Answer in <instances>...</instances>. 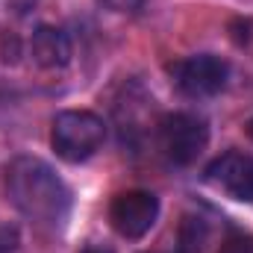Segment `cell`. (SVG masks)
<instances>
[{
	"label": "cell",
	"instance_id": "obj_1",
	"mask_svg": "<svg viewBox=\"0 0 253 253\" xmlns=\"http://www.w3.org/2000/svg\"><path fill=\"white\" fill-rule=\"evenodd\" d=\"M6 194L24 218L50 230L62 227L74 206L68 183L39 156H15L6 165Z\"/></svg>",
	"mask_w": 253,
	"mask_h": 253
},
{
	"label": "cell",
	"instance_id": "obj_2",
	"mask_svg": "<svg viewBox=\"0 0 253 253\" xmlns=\"http://www.w3.org/2000/svg\"><path fill=\"white\" fill-rule=\"evenodd\" d=\"M106 141V124L100 115L88 109H62L50 124V144L56 156L65 162H85L91 159Z\"/></svg>",
	"mask_w": 253,
	"mask_h": 253
},
{
	"label": "cell",
	"instance_id": "obj_3",
	"mask_svg": "<svg viewBox=\"0 0 253 253\" xmlns=\"http://www.w3.org/2000/svg\"><path fill=\"white\" fill-rule=\"evenodd\" d=\"M156 135H159V150L165 153V159L180 168L197 162V156L209 144V126L194 112H168L159 121Z\"/></svg>",
	"mask_w": 253,
	"mask_h": 253
},
{
	"label": "cell",
	"instance_id": "obj_4",
	"mask_svg": "<svg viewBox=\"0 0 253 253\" xmlns=\"http://www.w3.org/2000/svg\"><path fill=\"white\" fill-rule=\"evenodd\" d=\"M168 74L186 97H215L230 80V65L215 53H194L171 62Z\"/></svg>",
	"mask_w": 253,
	"mask_h": 253
},
{
	"label": "cell",
	"instance_id": "obj_5",
	"mask_svg": "<svg viewBox=\"0 0 253 253\" xmlns=\"http://www.w3.org/2000/svg\"><path fill=\"white\" fill-rule=\"evenodd\" d=\"M159 218V197L153 191H121L109 206V221L124 239H144Z\"/></svg>",
	"mask_w": 253,
	"mask_h": 253
},
{
	"label": "cell",
	"instance_id": "obj_6",
	"mask_svg": "<svg viewBox=\"0 0 253 253\" xmlns=\"http://www.w3.org/2000/svg\"><path fill=\"white\" fill-rule=\"evenodd\" d=\"M206 180L230 194L239 203H251L253 200V156L242 153V150H230L221 153L218 159L209 162L206 168Z\"/></svg>",
	"mask_w": 253,
	"mask_h": 253
},
{
	"label": "cell",
	"instance_id": "obj_7",
	"mask_svg": "<svg viewBox=\"0 0 253 253\" xmlns=\"http://www.w3.org/2000/svg\"><path fill=\"white\" fill-rule=\"evenodd\" d=\"M30 56L44 71H62V68L71 65L74 47H71V39H68V33L62 27L42 24L30 36Z\"/></svg>",
	"mask_w": 253,
	"mask_h": 253
},
{
	"label": "cell",
	"instance_id": "obj_8",
	"mask_svg": "<svg viewBox=\"0 0 253 253\" xmlns=\"http://www.w3.org/2000/svg\"><path fill=\"white\" fill-rule=\"evenodd\" d=\"M39 6V0H0V15L6 18H24Z\"/></svg>",
	"mask_w": 253,
	"mask_h": 253
},
{
	"label": "cell",
	"instance_id": "obj_9",
	"mask_svg": "<svg viewBox=\"0 0 253 253\" xmlns=\"http://www.w3.org/2000/svg\"><path fill=\"white\" fill-rule=\"evenodd\" d=\"M109 12H118V15H135L141 6H144V0H100Z\"/></svg>",
	"mask_w": 253,
	"mask_h": 253
},
{
	"label": "cell",
	"instance_id": "obj_10",
	"mask_svg": "<svg viewBox=\"0 0 253 253\" xmlns=\"http://www.w3.org/2000/svg\"><path fill=\"white\" fill-rule=\"evenodd\" d=\"M221 253H253V245L251 242H230Z\"/></svg>",
	"mask_w": 253,
	"mask_h": 253
},
{
	"label": "cell",
	"instance_id": "obj_11",
	"mask_svg": "<svg viewBox=\"0 0 253 253\" xmlns=\"http://www.w3.org/2000/svg\"><path fill=\"white\" fill-rule=\"evenodd\" d=\"M80 253H115V251H112V248H106V245H94V242H91V245H85Z\"/></svg>",
	"mask_w": 253,
	"mask_h": 253
},
{
	"label": "cell",
	"instance_id": "obj_12",
	"mask_svg": "<svg viewBox=\"0 0 253 253\" xmlns=\"http://www.w3.org/2000/svg\"><path fill=\"white\" fill-rule=\"evenodd\" d=\"M245 132H248V138H251V141H253V118H251V121H248V124H245Z\"/></svg>",
	"mask_w": 253,
	"mask_h": 253
},
{
	"label": "cell",
	"instance_id": "obj_13",
	"mask_svg": "<svg viewBox=\"0 0 253 253\" xmlns=\"http://www.w3.org/2000/svg\"><path fill=\"white\" fill-rule=\"evenodd\" d=\"M147 253H150V251H147Z\"/></svg>",
	"mask_w": 253,
	"mask_h": 253
}]
</instances>
